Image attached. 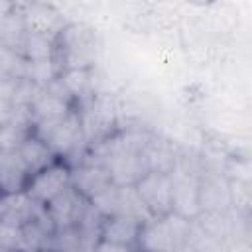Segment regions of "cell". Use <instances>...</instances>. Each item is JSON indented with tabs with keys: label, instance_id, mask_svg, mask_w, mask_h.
Returning <instances> with one entry per match:
<instances>
[{
	"label": "cell",
	"instance_id": "cell-1",
	"mask_svg": "<svg viewBox=\"0 0 252 252\" xmlns=\"http://www.w3.org/2000/svg\"><path fill=\"white\" fill-rule=\"evenodd\" d=\"M191 222L175 213L142 222L136 246L140 252H179L189 244Z\"/></svg>",
	"mask_w": 252,
	"mask_h": 252
},
{
	"label": "cell",
	"instance_id": "cell-2",
	"mask_svg": "<svg viewBox=\"0 0 252 252\" xmlns=\"http://www.w3.org/2000/svg\"><path fill=\"white\" fill-rule=\"evenodd\" d=\"M61 51L63 69H93L96 61V39L91 28L69 24L55 35V53Z\"/></svg>",
	"mask_w": 252,
	"mask_h": 252
},
{
	"label": "cell",
	"instance_id": "cell-3",
	"mask_svg": "<svg viewBox=\"0 0 252 252\" xmlns=\"http://www.w3.org/2000/svg\"><path fill=\"white\" fill-rule=\"evenodd\" d=\"M32 134L35 138L43 140L55 158L69 156L85 140L81 114L77 110H71L65 118H59V120H47V122L32 124Z\"/></svg>",
	"mask_w": 252,
	"mask_h": 252
},
{
	"label": "cell",
	"instance_id": "cell-4",
	"mask_svg": "<svg viewBox=\"0 0 252 252\" xmlns=\"http://www.w3.org/2000/svg\"><path fill=\"white\" fill-rule=\"evenodd\" d=\"M71 185V167L63 159H55L43 169L32 173L28 177V183L24 191L41 207H45L53 197H57L61 191H65Z\"/></svg>",
	"mask_w": 252,
	"mask_h": 252
},
{
	"label": "cell",
	"instance_id": "cell-5",
	"mask_svg": "<svg viewBox=\"0 0 252 252\" xmlns=\"http://www.w3.org/2000/svg\"><path fill=\"white\" fill-rule=\"evenodd\" d=\"M169 179H171V213L189 220L199 217L201 215V203H199L201 181L197 179V175L179 161L175 169L169 173Z\"/></svg>",
	"mask_w": 252,
	"mask_h": 252
},
{
	"label": "cell",
	"instance_id": "cell-6",
	"mask_svg": "<svg viewBox=\"0 0 252 252\" xmlns=\"http://www.w3.org/2000/svg\"><path fill=\"white\" fill-rule=\"evenodd\" d=\"M136 193L154 219L171 213V179L165 173L148 171L136 185Z\"/></svg>",
	"mask_w": 252,
	"mask_h": 252
},
{
	"label": "cell",
	"instance_id": "cell-7",
	"mask_svg": "<svg viewBox=\"0 0 252 252\" xmlns=\"http://www.w3.org/2000/svg\"><path fill=\"white\" fill-rule=\"evenodd\" d=\"M89 201L71 185L61 191L57 197H53L45 207V217L49 219L53 230L59 228H67V226H77L79 219L83 217L85 209H87Z\"/></svg>",
	"mask_w": 252,
	"mask_h": 252
},
{
	"label": "cell",
	"instance_id": "cell-8",
	"mask_svg": "<svg viewBox=\"0 0 252 252\" xmlns=\"http://www.w3.org/2000/svg\"><path fill=\"white\" fill-rule=\"evenodd\" d=\"M102 165L108 169L112 183L118 185V187L136 185L148 173V167H146V161H144L142 152H138V154L132 152V154H114V156H108L102 161Z\"/></svg>",
	"mask_w": 252,
	"mask_h": 252
},
{
	"label": "cell",
	"instance_id": "cell-9",
	"mask_svg": "<svg viewBox=\"0 0 252 252\" xmlns=\"http://www.w3.org/2000/svg\"><path fill=\"white\" fill-rule=\"evenodd\" d=\"M110 185L114 183L110 179L108 169L102 163L87 161V163H81L77 169H71V187L77 189L87 201L106 191Z\"/></svg>",
	"mask_w": 252,
	"mask_h": 252
},
{
	"label": "cell",
	"instance_id": "cell-10",
	"mask_svg": "<svg viewBox=\"0 0 252 252\" xmlns=\"http://www.w3.org/2000/svg\"><path fill=\"white\" fill-rule=\"evenodd\" d=\"M43 215V207L37 205L24 189L12 193H0V219L28 224Z\"/></svg>",
	"mask_w": 252,
	"mask_h": 252
},
{
	"label": "cell",
	"instance_id": "cell-11",
	"mask_svg": "<svg viewBox=\"0 0 252 252\" xmlns=\"http://www.w3.org/2000/svg\"><path fill=\"white\" fill-rule=\"evenodd\" d=\"M142 222L134 217L126 215H112L104 217L100 224V236L98 240L114 242V244H124V246H136L138 234H140Z\"/></svg>",
	"mask_w": 252,
	"mask_h": 252
},
{
	"label": "cell",
	"instance_id": "cell-12",
	"mask_svg": "<svg viewBox=\"0 0 252 252\" xmlns=\"http://www.w3.org/2000/svg\"><path fill=\"white\" fill-rule=\"evenodd\" d=\"M71 110H73V102H69L57 94H51L45 89H39L35 98L30 104V118H32V124L59 120V118H65Z\"/></svg>",
	"mask_w": 252,
	"mask_h": 252
},
{
	"label": "cell",
	"instance_id": "cell-13",
	"mask_svg": "<svg viewBox=\"0 0 252 252\" xmlns=\"http://www.w3.org/2000/svg\"><path fill=\"white\" fill-rule=\"evenodd\" d=\"M142 156H144L148 171H152V173L169 175L175 169V165L179 163V158H177L173 146H169L165 140H152L150 138V142L142 150Z\"/></svg>",
	"mask_w": 252,
	"mask_h": 252
},
{
	"label": "cell",
	"instance_id": "cell-14",
	"mask_svg": "<svg viewBox=\"0 0 252 252\" xmlns=\"http://www.w3.org/2000/svg\"><path fill=\"white\" fill-rule=\"evenodd\" d=\"M30 171L16 152H2L0 156V193L22 191L28 183Z\"/></svg>",
	"mask_w": 252,
	"mask_h": 252
},
{
	"label": "cell",
	"instance_id": "cell-15",
	"mask_svg": "<svg viewBox=\"0 0 252 252\" xmlns=\"http://www.w3.org/2000/svg\"><path fill=\"white\" fill-rule=\"evenodd\" d=\"M16 154L20 156V159H22V163L26 165V169L30 171V175L35 173V171H39V169H43L45 165H49L51 161L57 159V158L53 156V152L49 150V146H47L43 140L35 138L33 134H30V136L24 140V144L18 148Z\"/></svg>",
	"mask_w": 252,
	"mask_h": 252
},
{
	"label": "cell",
	"instance_id": "cell-16",
	"mask_svg": "<svg viewBox=\"0 0 252 252\" xmlns=\"http://www.w3.org/2000/svg\"><path fill=\"white\" fill-rule=\"evenodd\" d=\"M59 81L69 93L71 100H85L94 96V73L93 69H63Z\"/></svg>",
	"mask_w": 252,
	"mask_h": 252
},
{
	"label": "cell",
	"instance_id": "cell-17",
	"mask_svg": "<svg viewBox=\"0 0 252 252\" xmlns=\"http://www.w3.org/2000/svg\"><path fill=\"white\" fill-rule=\"evenodd\" d=\"M20 53L26 61H49L55 57V37L28 30Z\"/></svg>",
	"mask_w": 252,
	"mask_h": 252
},
{
	"label": "cell",
	"instance_id": "cell-18",
	"mask_svg": "<svg viewBox=\"0 0 252 252\" xmlns=\"http://www.w3.org/2000/svg\"><path fill=\"white\" fill-rule=\"evenodd\" d=\"M26 33H28L26 18H24L22 10L16 6L12 14H8L4 20H0V45L20 51Z\"/></svg>",
	"mask_w": 252,
	"mask_h": 252
},
{
	"label": "cell",
	"instance_id": "cell-19",
	"mask_svg": "<svg viewBox=\"0 0 252 252\" xmlns=\"http://www.w3.org/2000/svg\"><path fill=\"white\" fill-rule=\"evenodd\" d=\"M59 73H61V67H57L53 59H49V61H24L22 79H28L35 87L43 89L51 81H55L59 77Z\"/></svg>",
	"mask_w": 252,
	"mask_h": 252
},
{
	"label": "cell",
	"instance_id": "cell-20",
	"mask_svg": "<svg viewBox=\"0 0 252 252\" xmlns=\"http://www.w3.org/2000/svg\"><path fill=\"white\" fill-rule=\"evenodd\" d=\"M32 134L30 124L20 122H2L0 124V152H18V148L24 144V140Z\"/></svg>",
	"mask_w": 252,
	"mask_h": 252
},
{
	"label": "cell",
	"instance_id": "cell-21",
	"mask_svg": "<svg viewBox=\"0 0 252 252\" xmlns=\"http://www.w3.org/2000/svg\"><path fill=\"white\" fill-rule=\"evenodd\" d=\"M22 14L26 18L28 30H32V32H41V33L51 35L53 28L57 26V14L47 6H32L30 10H26Z\"/></svg>",
	"mask_w": 252,
	"mask_h": 252
},
{
	"label": "cell",
	"instance_id": "cell-22",
	"mask_svg": "<svg viewBox=\"0 0 252 252\" xmlns=\"http://www.w3.org/2000/svg\"><path fill=\"white\" fill-rule=\"evenodd\" d=\"M0 248L10 252H24V226L0 219Z\"/></svg>",
	"mask_w": 252,
	"mask_h": 252
},
{
	"label": "cell",
	"instance_id": "cell-23",
	"mask_svg": "<svg viewBox=\"0 0 252 252\" xmlns=\"http://www.w3.org/2000/svg\"><path fill=\"white\" fill-rule=\"evenodd\" d=\"M93 248H94V252H134L132 246L114 244V242H106V240H98Z\"/></svg>",
	"mask_w": 252,
	"mask_h": 252
},
{
	"label": "cell",
	"instance_id": "cell-24",
	"mask_svg": "<svg viewBox=\"0 0 252 252\" xmlns=\"http://www.w3.org/2000/svg\"><path fill=\"white\" fill-rule=\"evenodd\" d=\"M0 156H2V152H0Z\"/></svg>",
	"mask_w": 252,
	"mask_h": 252
}]
</instances>
